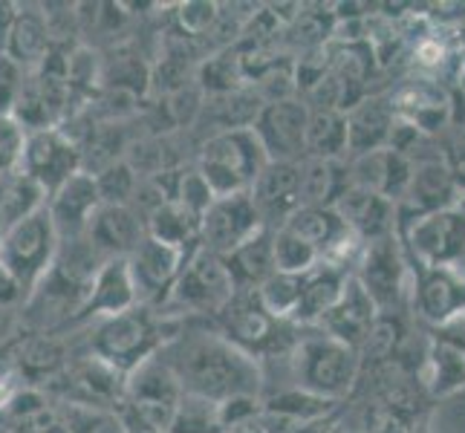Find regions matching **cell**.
I'll return each mask as SVG.
<instances>
[{
  "mask_svg": "<svg viewBox=\"0 0 465 433\" xmlns=\"http://www.w3.org/2000/svg\"><path fill=\"white\" fill-rule=\"evenodd\" d=\"M168 364V370L180 381L183 393L200 396L208 402H226L234 396L263 399L266 373L258 359L229 344L212 327V320H188L183 332H176L156 352Z\"/></svg>",
  "mask_w": 465,
  "mask_h": 433,
  "instance_id": "6da1fadb",
  "label": "cell"
},
{
  "mask_svg": "<svg viewBox=\"0 0 465 433\" xmlns=\"http://www.w3.org/2000/svg\"><path fill=\"white\" fill-rule=\"evenodd\" d=\"M292 388L330 402H350L359 381V352L330 339L318 327H301L292 349L286 352Z\"/></svg>",
  "mask_w": 465,
  "mask_h": 433,
  "instance_id": "7a4b0ae2",
  "label": "cell"
},
{
  "mask_svg": "<svg viewBox=\"0 0 465 433\" xmlns=\"http://www.w3.org/2000/svg\"><path fill=\"white\" fill-rule=\"evenodd\" d=\"M183 330L185 324H173V320L159 318L145 307H136L116 318L95 320L87 352L127 376L139 364L153 359L163 344H168Z\"/></svg>",
  "mask_w": 465,
  "mask_h": 433,
  "instance_id": "3957f363",
  "label": "cell"
},
{
  "mask_svg": "<svg viewBox=\"0 0 465 433\" xmlns=\"http://www.w3.org/2000/svg\"><path fill=\"white\" fill-rule=\"evenodd\" d=\"M234 295L237 286L223 258L200 246L188 254L171 295L151 312L168 320H212Z\"/></svg>",
  "mask_w": 465,
  "mask_h": 433,
  "instance_id": "277c9868",
  "label": "cell"
},
{
  "mask_svg": "<svg viewBox=\"0 0 465 433\" xmlns=\"http://www.w3.org/2000/svg\"><path fill=\"white\" fill-rule=\"evenodd\" d=\"M212 327L229 344L243 349L246 356L258 359L261 364L266 359H286V352L292 349L301 330L290 320H278L275 315H269L254 289L252 292H237L212 318Z\"/></svg>",
  "mask_w": 465,
  "mask_h": 433,
  "instance_id": "5b68a950",
  "label": "cell"
},
{
  "mask_svg": "<svg viewBox=\"0 0 465 433\" xmlns=\"http://www.w3.org/2000/svg\"><path fill=\"white\" fill-rule=\"evenodd\" d=\"M266 162L269 159L261 148L258 136L252 133V127H243V131L205 136L200 142L194 168L200 171V176L217 200V197H232L249 191Z\"/></svg>",
  "mask_w": 465,
  "mask_h": 433,
  "instance_id": "8992f818",
  "label": "cell"
},
{
  "mask_svg": "<svg viewBox=\"0 0 465 433\" xmlns=\"http://www.w3.org/2000/svg\"><path fill=\"white\" fill-rule=\"evenodd\" d=\"M396 240L408 258L420 261L430 269H454L465 266V208L462 202L445 212L428 214L411 226H396Z\"/></svg>",
  "mask_w": 465,
  "mask_h": 433,
  "instance_id": "52a82bcc",
  "label": "cell"
},
{
  "mask_svg": "<svg viewBox=\"0 0 465 433\" xmlns=\"http://www.w3.org/2000/svg\"><path fill=\"white\" fill-rule=\"evenodd\" d=\"M58 243L61 240L53 229L50 214H46V205L41 212L24 217L21 222H15L12 229H6L4 240H0V266L12 271L15 280L24 286L26 298L50 271Z\"/></svg>",
  "mask_w": 465,
  "mask_h": 433,
  "instance_id": "ba28073f",
  "label": "cell"
},
{
  "mask_svg": "<svg viewBox=\"0 0 465 433\" xmlns=\"http://www.w3.org/2000/svg\"><path fill=\"white\" fill-rule=\"evenodd\" d=\"M180 399H183L180 381H176V376L168 370V364L163 359L153 356L145 364H139L134 373H127L124 399L119 408L134 413L151 430L168 433Z\"/></svg>",
  "mask_w": 465,
  "mask_h": 433,
  "instance_id": "9c48e42d",
  "label": "cell"
},
{
  "mask_svg": "<svg viewBox=\"0 0 465 433\" xmlns=\"http://www.w3.org/2000/svg\"><path fill=\"white\" fill-rule=\"evenodd\" d=\"M402 258L408 266V307L413 320L422 327H442L465 312V271L430 269L405 251Z\"/></svg>",
  "mask_w": 465,
  "mask_h": 433,
  "instance_id": "30bf717a",
  "label": "cell"
},
{
  "mask_svg": "<svg viewBox=\"0 0 465 433\" xmlns=\"http://www.w3.org/2000/svg\"><path fill=\"white\" fill-rule=\"evenodd\" d=\"M352 275L364 286V292L371 295L379 312H411L408 266H405L402 246H399L396 234L364 243Z\"/></svg>",
  "mask_w": 465,
  "mask_h": 433,
  "instance_id": "8fae6325",
  "label": "cell"
},
{
  "mask_svg": "<svg viewBox=\"0 0 465 433\" xmlns=\"http://www.w3.org/2000/svg\"><path fill=\"white\" fill-rule=\"evenodd\" d=\"M391 104L396 119L413 124L416 131L428 136H440L454 119V95L434 78L425 75H405L402 82L388 87Z\"/></svg>",
  "mask_w": 465,
  "mask_h": 433,
  "instance_id": "7c38bea8",
  "label": "cell"
},
{
  "mask_svg": "<svg viewBox=\"0 0 465 433\" xmlns=\"http://www.w3.org/2000/svg\"><path fill=\"white\" fill-rule=\"evenodd\" d=\"M78 171H82V148L67 133H61L58 127L26 133L21 173H26L32 182H38L46 197Z\"/></svg>",
  "mask_w": 465,
  "mask_h": 433,
  "instance_id": "4fadbf2b",
  "label": "cell"
},
{
  "mask_svg": "<svg viewBox=\"0 0 465 433\" xmlns=\"http://www.w3.org/2000/svg\"><path fill=\"white\" fill-rule=\"evenodd\" d=\"M263 220L254 208L249 191L232 197H217L200 222V246L212 254L226 258L229 251L243 246L258 231H263Z\"/></svg>",
  "mask_w": 465,
  "mask_h": 433,
  "instance_id": "5bb4252c",
  "label": "cell"
},
{
  "mask_svg": "<svg viewBox=\"0 0 465 433\" xmlns=\"http://www.w3.org/2000/svg\"><path fill=\"white\" fill-rule=\"evenodd\" d=\"M310 110L301 99L263 104L252 133L258 136L269 162H303V139H307Z\"/></svg>",
  "mask_w": 465,
  "mask_h": 433,
  "instance_id": "9a60e30c",
  "label": "cell"
},
{
  "mask_svg": "<svg viewBox=\"0 0 465 433\" xmlns=\"http://www.w3.org/2000/svg\"><path fill=\"white\" fill-rule=\"evenodd\" d=\"M462 202V191L454 180V171L442 159L440 162L413 165L405 197L396 202V226H411L428 214L445 212Z\"/></svg>",
  "mask_w": 465,
  "mask_h": 433,
  "instance_id": "2e32d148",
  "label": "cell"
},
{
  "mask_svg": "<svg viewBox=\"0 0 465 433\" xmlns=\"http://www.w3.org/2000/svg\"><path fill=\"white\" fill-rule=\"evenodd\" d=\"M124 261H127V269H131L139 307L156 310L159 303L171 295V289H173L176 278H180L188 254L145 237L139 243V249Z\"/></svg>",
  "mask_w": 465,
  "mask_h": 433,
  "instance_id": "e0dca14e",
  "label": "cell"
},
{
  "mask_svg": "<svg viewBox=\"0 0 465 433\" xmlns=\"http://www.w3.org/2000/svg\"><path fill=\"white\" fill-rule=\"evenodd\" d=\"M301 162H266L258 180L252 182L249 197L258 208L266 229H281L301 208Z\"/></svg>",
  "mask_w": 465,
  "mask_h": 433,
  "instance_id": "ac0fdd59",
  "label": "cell"
},
{
  "mask_svg": "<svg viewBox=\"0 0 465 433\" xmlns=\"http://www.w3.org/2000/svg\"><path fill=\"white\" fill-rule=\"evenodd\" d=\"M102 208L99 188H95V176L87 171L73 173L61 188H55L46 197V214L53 220V229L58 240H75L84 237L90 229V220Z\"/></svg>",
  "mask_w": 465,
  "mask_h": 433,
  "instance_id": "d6986e66",
  "label": "cell"
},
{
  "mask_svg": "<svg viewBox=\"0 0 465 433\" xmlns=\"http://www.w3.org/2000/svg\"><path fill=\"white\" fill-rule=\"evenodd\" d=\"M70 344L58 332H26L15 341L12 364L26 388L46 390L53 381L64 376L70 364Z\"/></svg>",
  "mask_w": 465,
  "mask_h": 433,
  "instance_id": "ffe728a7",
  "label": "cell"
},
{
  "mask_svg": "<svg viewBox=\"0 0 465 433\" xmlns=\"http://www.w3.org/2000/svg\"><path fill=\"white\" fill-rule=\"evenodd\" d=\"M344 119H347V159L388 148L396 124L388 90H376L371 95H364L359 104H352L347 110Z\"/></svg>",
  "mask_w": 465,
  "mask_h": 433,
  "instance_id": "44dd1931",
  "label": "cell"
},
{
  "mask_svg": "<svg viewBox=\"0 0 465 433\" xmlns=\"http://www.w3.org/2000/svg\"><path fill=\"white\" fill-rule=\"evenodd\" d=\"M139 307L136 300V289H134V278H131V269H127L124 258L116 261H107L99 275H95L93 286H90V295L84 300L82 312L75 315L73 327H82V324H95V320H104V318H116L122 312H131Z\"/></svg>",
  "mask_w": 465,
  "mask_h": 433,
  "instance_id": "7402d4cb",
  "label": "cell"
},
{
  "mask_svg": "<svg viewBox=\"0 0 465 433\" xmlns=\"http://www.w3.org/2000/svg\"><path fill=\"white\" fill-rule=\"evenodd\" d=\"M376 315H379L376 303L364 292V286L356 280V275H350L341 298L335 300V307L318 320V330L359 352V347L367 339V332L373 327Z\"/></svg>",
  "mask_w": 465,
  "mask_h": 433,
  "instance_id": "603a6c76",
  "label": "cell"
},
{
  "mask_svg": "<svg viewBox=\"0 0 465 433\" xmlns=\"http://www.w3.org/2000/svg\"><path fill=\"white\" fill-rule=\"evenodd\" d=\"M347 168H350V185L364 188L391 202H399L405 197L411 173H413L411 159H405L402 153H396L391 148L347 159Z\"/></svg>",
  "mask_w": 465,
  "mask_h": 433,
  "instance_id": "cb8c5ba5",
  "label": "cell"
},
{
  "mask_svg": "<svg viewBox=\"0 0 465 433\" xmlns=\"http://www.w3.org/2000/svg\"><path fill=\"white\" fill-rule=\"evenodd\" d=\"M145 237V220L131 205H102L87 229V240L107 261L131 258Z\"/></svg>",
  "mask_w": 465,
  "mask_h": 433,
  "instance_id": "d4e9b609",
  "label": "cell"
},
{
  "mask_svg": "<svg viewBox=\"0 0 465 433\" xmlns=\"http://www.w3.org/2000/svg\"><path fill=\"white\" fill-rule=\"evenodd\" d=\"M332 208L361 243H373V240L391 237L396 231V202L371 194L364 188L350 185Z\"/></svg>",
  "mask_w": 465,
  "mask_h": 433,
  "instance_id": "484cf974",
  "label": "cell"
},
{
  "mask_svg": "<svg viewBox=\"0 0 465 433\" xmlns=\"http://www.w3.org/2000/svg\"><path fill=\"white\" fill-rule=\"evenodd\" d=\"M352 271L332 266V263H318L312 271L303 275V289H301V300L295 307V315L290 324L295 327H318V320L324 318L335 300L341 298L344 283Z\"/></svg>",
  "mask_w": 465,
  "mask_h": 433,
  "instance_id": "4316f807",
  "label": "cell"
},
{
  "mask_svg": "<svg viewBox=\"0 0 465 433\" xmlns=\"http://www.w3.org/2000/svg\"><path fill=\"white\" fill-rule=\"evenodd\" d=\"M261 107H263V102L258 99V93H254L249 84L234 93H226V95H208L194 127L208 124V136L226 133V131H243V127L254 124Z\"/></svg>",
  "mask_w": 465,
  "mask_h": 433,
  "instance_id": "83f0119b",
  "label": "cell"
},
{
  "mask_svg": "<svg viewBox=\"0 0 465 433\" xmlns=\"http://www.w3.org/2000/svg\"><path fill=\"white\" fill-rule=\"evenodd\" d=\"M301 168V205L332 208L350 188L347 159H303Z\"/></svg>",
  "mask_w": 465,
  "mask_h": 433,
  "instance_id": "f1b7e54d",
  "label": "cell"
},
{
  "mask_svg": "<svg viewBox=\"0 0 465 433\" xmlns=\"http://www.w3.org/2000/svg\"><path fill=\"white\" fill-rule=\"evenodd\" d=\"M223 263H226L237 292H252V289H258L266 278L275 275V258H272V229L258 231L252 240H246L243 246L229 251L226 258H223Z\"/></svg>",
  "mask_w": 465,
  "mask_h": 433,
  "instance_id": "f546056e",
  "label": "cell"
},
{
  "mask_svg": "<svg viewBox=\"0 0 465 433\" xmlns=\"http://www.w3.org/2000/svg\"><path fill=\"white\" fill-rule=\"evenodd\" d=\"M50 50H53V41H50V32H46L41 9L38 6L29 9L18 4V21L12 26L4 55H9L26 73H35L44 64V58L50 55Z\"/></svg>",
  "mask_w": 465,
  "mask_h": 433,
  "instance_id": "4dcf8cb0",
  "label": "cell"
},
{
  "mask_svg": "<svg viewBox=\"0 0 465 433\" xmlns=\"http://www.w3.org/2000/svg\"><path fill=\"white\" fill-rule=\"evenodd\" d=\"M335 9L332 4H303V9L298 12V18L283 29V38H281V50L286 55H303V53H312V50H324V46L332 41V32H335Z\"/></svg>",
  "mask_w": 465,
  "mask_h": 433,
  "instance_id": "1f68e13d",
  "label": "cell"
},
{
  "mask_svg": "<svg viewBox=\"0 0 465 433\" xmlns=\"http://www.w3.org/2000/svg\"><path fill=\"white\" fill-rule=\"evenodd\" d=\"M200 222L203 220L188 214L185 208L173 202H163L145 217V231L156 243H165L171 249L191 254L194 249H200Z\"/></svg>",
  "mask_w": 465,
  "mask_h": 433,
  "instance_id": "d6a6232c",
  "label": "cell"
},
{
  "mask_svg": "<svg viewBox=\"0 0 465 433\" xmlns=\"http://www.w3.org/2000/svg\"><path fill=\"white\" fill-rule=\"evenodd\" d=\"M303 159H347V119L341 110H310Z\"/></svg>",
  "mask_w": 465,
  "mask_h": 433,
  "instance_id": "836d02e7",
  "label": "cell"
},
{
  "mask_svg": "<svg viewBox=\"0 0 465 433\" xmlns=\"http://www.w3.org/2000/svg\"><path fill=\"white\" fill-rule=\"evenodd\" d=\"M46 205V194L38 182H32L26 173L15 171L0 176V214H4L6 229H12L15 222H21L24 217L41 212Z\"/></svg>",
  "mask_w": 465,
  "mask_h": 433,
  "instance_id": "e575fe53",
  "label": "cell"
},
{
  "mask_svg": "<svg viewBox=\"0 0 465 433\" xmlns=\"http://www.w3.org/2000/svg\"><path fill=\"white\" fill-rule=\"evenodd\" d=\"M197 87L208 95H226L234 93L240 87H246L243 70H240V55L232 46V50H220L214 55H205L197 64V75H194Z\"/></svg>",
  "mask_w": 465,
  "mask_h": 433,
  "instance_id": "d590c367",
  "label": "cell"
},
{
  "mask_svg": "<svg viewBox=\"0 0 465 433\" xmlns=\"http://www.w3.org/2000/svg\"><path fill=\"white\" fill-rule=\"evenodd\" d=\"M272 258H275V271L283 275H307L321 263L318 251L286 229L272 231Z\"/></svg>",
  "mask_w": 465,
  "mask_h": 433,
  "instance_id": "8d00e7d4",
  "label": "cell"
},
{
  "mask_svg": "<svg viewBox=\"0 0 465 433\" xmlns=\"http://www.w3.org/2000/svg\"><path fill=\"white\" fill-rule=\"evenodd\" d=\"M301 289H303V275H283V271H275V275L266 278L254 292H258L269 315H275L278 320H292L295 307L301 300Z\"/></svg>",
  "mask_w": 465,
  "mask_h": 433,
  "instance_id": "74e56055",
  "label": "cell"
},
{
  "mask_svg": "<svg viewBox=\"0 0 465 433\" xmlns=\"http://www.w3.org/2000/svg\"><path fill=\"white\" fill-rule=\"evenodd\" d=\"M139 182H142V176L127 165L124 159L95 173V188H99L102 205H131Z\"/></svg>",
  "mask_w": 465,
  "mask_h": 433,
  "instance_id": "f35d334b",
  "label": "cell"
},
{
  "mask_svg": "<svg viewBox=\"0 0 465 433\" xmlns=\"http://www.w3.org/2000/svg\"><path fill=\"white\" fill-rule=\"evenodd\" d=\"M168 433H223L217 422V405L208 399L183 393Z\"/></svg>",
  "mask_w": 465,
  "mask_h": 433,
  "instance_id": "ab89813d",
  "label": "cell"
},
{
  "mask_svg": "<svg viewBox=\"0 0 465 433\" xmlns=\"http://www.w3.org/2000/svg\"><path fill=\"white\" fill-rule=\"evenodd\" d=\"M171 18L176 35L185 41H203L208 32H212L220 4H208V0H188V4H176L171 6Z\"/></svg>",
  "mask_w": 465,
  "mask_h": 433,
  "instance_id": "60d3db41",
  "label": "cell"
},
{
  "mask_svg": "<svg viewBox=\"0 0 465 433\" xmlns=\"http://www.w3.org/2000/svg\"><path fill=\"white\" fill-rule=\"evenodd\" d=\"M26 131L15 116H0V176L21 171Z\"/></svg>",
  "mask_w": 465,
  "mask_h": 433,
  "instance_id": "b9f144b4",
  "label": "cell"
},
{
  "mask_svg": "<svg viewBox=\"0 0 465 433\" xmlns=\"http://www.w3.org/2000/svg\"><path fill=\"white\" fill-rule=\"evenodd\" d=\"M26 70L18 67L9 55H0V116H12L18 95L26 84Z\"/></svg>",
  "mask_w": 465,
  "mask_h": 433,
  "instance_id": "7bdbcfd3",
  "label": "cell"
},
{
  "mask_svg": "<svg viewBox=\"0 0 465 433\" xmlns=\"http://www.w3.org/2000/svg\"><path fill=\"white\" fill-rule=\"evenodd\" d=\"M24 303H26L24 286L15 280V275L6 266H0V310H21Z\"/></svg>",
  "mask_w": 465,
  "mask_h": 433,
  "instance_id": "ee69618b",
  "label": "cell"
},
{
  "mask_svg": "<svg viewBox=\"0 0 465 433\" xmlns=\"http://www.w3.org/2000/svg\"><path fill=\"white\" fill-rule=\"evenodd\" d=\"M24 335L21 310H0V347L15 344Z\"/></svg>",
  "mask_w": 465,
  "mask_h": 433,
  "instance_id": "f6af8a7d",
  "label": "cell"
},
{
  "mask_svg": "<svg viewBox=\"0 0 465 433\" xmlns=\"http://www.w3.org/2000/svg\"><path fill=\"white\" fill-rule=\"evenodd\" d=\"M15 21H18V4H12V0H0V55L6 53Z\"/></svg>",
  "mask_w": 465,
  "mask_h": 433,
  "instance_id": "bcb514c9",
  "label": "cell"
},
{
  "mask_svg": "<svg viewBox=\"0 0 465 433\" xmlns=\"http://www.w3.org/2000/svg\"><path fill=\"white\" fill-rule=\"evenodd\" d=\"M451 95H454V116L465 122V58L460 64V73H457V82L451 87Z\"/></svg>",
  "mask_w": 465,
  "mask_h": 433,
  "instance_id": "7dc6e473",
  "label": "cell"
},
{
  "mask_svg": "<svg viewBox=\"0 0 465 433\" xmlns=\"http://www.w3.org/2000/svg\"><path fill=\"white\" fill-rule=\"evenodd\" d=\"M454 180H457V185H460V191H462V197H465V171H462V173H454Z\"/></svg>",
  "mask_w": 465,
  "mask_h": 433,
  "instance_id": "c3c4849f",
  "label": "cell"
},
{
  "mask_svg": "<svg viewBox=\"0 0 465 433\" xmlns=\"http://www.w3.org/2000/svg\"><path fill=\"white\" fill-rule=\"evenodd\" d=\"M339 433H361V430H356V428H347V425H344V428H341Z\"/></svg>",
  "mask_w": 465,
  "mask_h": 433,
  "instance_id": "681fc988",
  "label": "cell"
},
{
  "mask_svg": "<svg viewBox=\"0 0 465 433\" xmlns=\"http://www.w3.org/2000/svg\"><path fill=\"white\" fill-rule=\"evenodd\" d=\"M6 433H18V430H6Z\"/></svg>",
  "mask_w": 465,
  "mask_h": 433,
  "instance_id": "f907efd6",
  "label": "cell"
}]
</instances>
